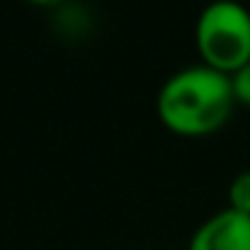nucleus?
I'll list each match as a JSON object with an SVG mask.
<instances>
[{"mask_svg":"<svg viewBox=\"0 0 250 250\" xmlns=\"http://www.w3.org/2000/svg\"><path fill=\"white\" fill-rule=\"evenodd\" d=\"M24 3H33V6H60L62 0H24Z\"/></svg>","mask_w":250,"mask_h":250,"instance_id":"6","label":"nucleus"},{"mask_svg":"<svg viewBox=\"0 0 250 250\" xmlns=\"http://www.w3.org/2000/svg\"><path fill=\"white\" fill-rule=\"evenodd\" d=\"M234 103L229 76L194 65L172 73L162 83L156 116L164 129L178 137H207L229 121Z\"/></svg>","mask_w":250,"mask_h":250,"instance_id":"1","label":"nucleus"},{"mask_svg":"<svg viewBox=\"0 0 250 250\" xmlns=\"http://www.w3.org/2000/svg\"><path fill=\"white\" fill-rule=\"evenodd\" d=\"M194 43L205 67L234 76L250 62V11L237 0H212L199 11Z\"/></svg>","mask_w":250,"mask_h":250,"instance_id":"2","label":"nucleus"},{"mask_svg":"<svg viewBox=\"0 0 250 250\" xmlns=\"http://www.w3.org/2000/svg\"><path fill=\"white\" fill-rule=\"evenodd\" d=\"M229 207L237 212L250 215V169L239 172L237 178L229 183Z\"/></svg>","mask_w":250,"mask_h":250,"instance_id":"4","label":"nucleus"},{"mask_svg":"<svg viewBox=\"0 0 250 250\" xmlns=\"http://www.w3.org/2000/svg\"><path fill=\"white\" fill-rule=\"evenodd\" d=\"M229 81H231L234 100L242 105H250V62L245 67H239L234 76H229Z\"/></svg>","mask_w":250,"mask_h":250,"instance_id":"5","label":"nucleus"},{"mask_svg":"<svg viewBox=\"0 0 250 250\" xmlns=\"http://www.w3.org/2000/svg\"><path fill=\"white\" fill-rule=\"evenodd\" d=\"M188 250H250V215L231 207L215 212L194 231Z\"/></svg>","mask_w":250,"mask_h":250,"instance_id":"3","label":"nucleus"}]
</instances>
